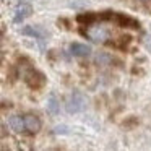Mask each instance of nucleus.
Returning a JSON list of instances; mask_svg holds the SVG:
<instances>
[{
    "label": "nucleus",
    "instance_id": "f257e3e1",
    "mask_svg": "<svg viewBox=\"0 0 151 151\" xmlns=\"http://www.w3.org/2000/svg\"><path fill=\"white\" fill-rule=\"evenodd\" d=\"M83 34H85L88 39H91L93 42H98V44L99 42L104 44L106 39H109V31L106 29L104 26H101V24H94V23L88 24L86 29L83 31Z\"/></svg>",
    "mask_w": 151,
    "mask_h": 151
},
{
    "label": "nucleus",
    "instance_id": "f03ea898",
    "mask_svg": "<svg viewBox=\"0 0 151 151\" xmlns=\"http://www.w3.org/2000/svg\"><path fill=\"white\" fill-rule=\"evenodd\" d=\"M86 106H88V99H86V96L81 94L80 91H75V93H72V96L68 98L65 107H67V112H70V114H76V112L85 111Z\"/></svg>",
    "mask_w": 151,
    "mask_h": 151
},
{
    "label": "nucleus",
    "instance_id": "7ed1b4c3",
    "mask_svg": "<svg viewBox=\"0 0 151 151\" xmlns=\"http://www.w3.org/2000/svg\"><path fill=\"white\" fill-rule=\"evenodd\" d=\"M24 81H26V85L29 86L31 89H41L46 85V75H44L42 72H39V70L31 68L29 72H26V75H24Z\"/></svg>",
    "mask_w": 151,
    "mask_h": 151
},
{
    "label": "nucleus",
    "instance_id": "20e7f679",
    "mask_svg": "<svg viewBox=\"0 0 151 151\" xmlns=\"http://www.w3.org/2000/svg\"><path fill=\"white\" fill-rule=\"evenodd\" d=\"M21 34H23V36H31V37H34V39H36L37 42H39L41 49L44 50L46 37L49 36V34H47L41 26H34V24H31V26H26V28H23V29H21Z\"/></svg>",
    "mask_w": 151,
    "mask_h": 151
},
{
    "label": "nucleus",
    "instance_id": "39448f33",
    "mask_svg": "<svg viewBox=\"0 0 151 151\" xmlns=\"http://www.w3.org/2000/svg\"><path fill=\"white\" fill-rule=\"evenodd\" d=\"M23 120H24V130L29 135L39 133L41 128H42V122H41V119L36 114H24Z\"/></svg>",
    "mask_w": 151,
    "mask_h": 151
},
{
    "label": "nucleus",
    "instance_id": "423d86ee",
    "mask_svg": "<svg viewBox=\"0 0 151 151\" xmlns=\"http://www.w3.org/2000/svg\"><path fill=\"white\" fill-rule=\"evenodd\" d=\"M31 13H33V7H31L29 4H20L13 12V23H21V21H24L26 18L31 17Z\"/></svg>",
    "mask_w": 151,
    "mask_h": 151
},
{
    "label": "nucleus",
    "instance_id": "0eeeda50",
    "mask_svg": "<svg viewBox=\"0 0 151 151\" xmlns=\"http://www.w3.org/2000/svg\"><path fill=\"white\" fill-rule=\"evenodd\" d=\"M70 54L75 57H88L91 54V47L88 44L73 42V44H70Z\"/></svg>",
    "mask_w": 151,
    "mask_h": 151
},
{
    "label": "nucleus",
    "instance_id": "6e6552de",
    "mask_svg": "<svg viewBox=\"0 0 151 151\" xmlns=\"http://www.w3.org/2000/svg\"><path fill=\"white\" fill-rule=\"evenodd\" d=\"M8 125L12 127V130L15 132H23L24 130V120H23V115H12L8 119Z\"/></svg>",
    "mask_w": 151,
    "mask_h": 151
},
{
    "label": "nucleus",
    "instance_id": "1a4fd4ad",
    "mask_svg": "<svg viewBox=\"0 0 151 151\" xmlns=\"http://www.w3.org/2000/svg\"><path fill=\"white\" fill-rule=\"evenodd\" d=\"M78 23H81L83 26H88V24H91V23H94V20H96V15H93V13H88V15H78Z\"/></svg>",
    "mask_w": 151,
    "mask_h": 151
},
{
    "label": "nucleus",
    "instance_id": "9d476101",
    "mask_svg": "<svg viewBox=\"0 0 151 151\" xmlns=\"http://www.w3.org/2000/svg\"><path fill=\"white\" fill-rule=\"evenodd\" d=\"M47 109H49V112H52V114H57V111H59V102H57V98L54 94L49 96V101H47Z\"/></svg>",
    "mask_w": 151,
    "mask_h": 151
},
{
    "label": "nucleus",
    "instance_id": "9b49d317",
    "mask_svg": "<svg viewBox=\"0 0 151 151\" xmlns=\"http://www.w3.org/2000/svg\"><path fill=\"white\" fill-rule=\"evenodd\" d=\"M94 60H96V63H99V65H109V63L112 62V57L109 55V54H98Z\"/></svg>",
    "mask_w": 151,
    "mask_h": 151
},
{
    "label": "nucleus",
    "instance_id": "f8f14e48",
    "mask_svg": "<svg viewBox=\"0 0 151 151\" xmlns=\"http://www.w3.org/2000/svg\"><path fill=\"white\" fill-rule=\"evenodd\" d=\"M140 2H148V0H140Z\"/></svg>",
    "mask_w": 151,
    "mask_h": 151
}]
</instances>
